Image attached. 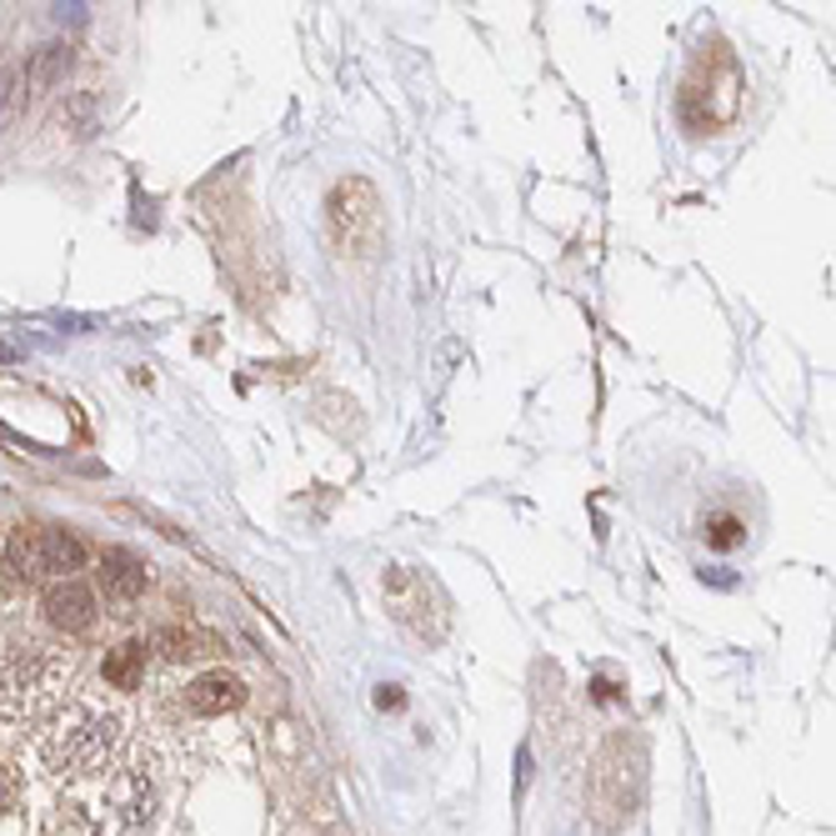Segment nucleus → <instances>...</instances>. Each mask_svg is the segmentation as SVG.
Segmentation results:
<instances>
[{
	"mask_svg": "<svg viewBox=\"0 0 836 836\" xmlns=\"http://www.w3.org/2000/svg\"><path fill=\"white\" fill-rule=\"evenodd\" d=\"M116 736H121L116 716L96 711V706H66L51 721L41 746L56 772H96V766L116 752Z\"/></svg>",
	"mask_w": 836,
	"mask_h": 836,
	"instance_id": "1",
	"label": "nucleus"
},
{
	"mask_svg": "<svg viewBox=\"0 0 836 836\" xmlns=\"http://www.w3.org/2000/svg\"><path fill=\"white\" fill-rule=\"evenodd\" d=\"M156 646H166V656H171V661H186V656H206L201 651V636H191V631H161L156 636Z\"/></svg>",
	"mask_w": 836,
	"mask_h": 836,
	"instance_id": "12",
	"label": "nucleus"
},
{
	"mask_svg": "<svg viewBox=\"0 0 836 836\" xmlns=\"http://www.w3.org/2000/svg\"><path fill=\"white\" fill-rule=\"evenodd\" d=\"M111 802H116V812H126V822H136V826L151 822V812H156V792H151V782H146L141 772L116 776Z\"/></svg>",
	"mask_w": 836,
	"mask_h": 836,
	"instance_id": "9",
	"label": "nucleus"
},
{
	"mask_svg": "<svg viewBox=\"0 0 836 836\" xmlns=\"http://www.w3.org/2000/svg\"><path fill=\"white\" fill-rule=\"evenodd\" d=\"M381 596H386V611H391L401 626H411L416 636H441L446 631V601H441L431 576L411 571V566H391L386 581H381Z\"/></svg>",
	"mask_w": 836,
	"mask_h": 836,
	"instance_id": "4",
	"label": "nucleus"
},
{
	"mask_svg": "<svg viewBox=\"0 0 836 836\" xmlns=\"http://www.w3.org/2000/svg\"><path fill=\"white\" fill-rule=\"evenodd\" d=\"M101 586L116 601H136L146 591V561L136 551H126V546H111L101 556Z\"/></svg>",
	"mask_w": 836,
	"mask_h": 836,
	"instance_id": "8",
	"label": "nucleus"
},
{
	"mask_svg": "<svg viewBox=\"0 0 836 836\" xmlns=\"http://www.w3.org/2000/svg\"><path fill=\"white\" fill-rule=\"evenodd\" d=\"M141 666H146V646L141 641H126L106 656V681L121 686V691H136L141 686Z\"/></svg>",
	"mask_w": 836,
	"mask_h": 836,
	"instance_id": "10",
	"label": "nucleus"
},
{
	"mask_svg": "<svg viewBox=\"0 0 836 836\" xmlns=\"http://www.w3.org/2000/svg\"><path fill=\"white\" fill-rule=\"evenodd\" d=\"M66 66H71V51H66V46H51V51L41 56V61H36V71H31V81L36 86H51L56 76L66 71Z\"/></svg>",
	"mask_w": 836,
	"mask_h": 836,
	"instance_id": "13",
	"label": "nucleus"
},
{
	"mask_svg": "<svg viewBox=\"0 0 836 836\" xmlns=\"http://www.w3.org/2000/svg\"><path fill=\"white\" fill-rule=\"evenodd\" d=\"M6 101H11V76H0V111H6Z\"/></svg>",
	"mask_w": 836,
	"mask_h": 836,
	"instance_id": "15",
	"label": "nucleus"
},
{
	"mask_svg": "<svg viewBox=\"0 0 836 836\" xmlns=\"http://www.w3.org/2000/svg\"><path fill=\"white\" fill-rule=\"evenodd\" d=\"M241 701H246V681L231 671H206L186 686V706H191L196 716H226Z\"/></svg>",
	"mask_w": 836,
	"mask_h": 836,
	"instance_id": "7",
	"label": "nucleus"
},
{
	"mask_svg": "<svg viewBox=\"0 0 836 836\" xmlns=\"http://www.w3.org/2000/svg\"><path fill=\"white\" fill-rule=\"evenodd\" d=\"M46 616H51V626H61V631H91V621H96L91 586L76 581V576L56 581L51 591H46Z\"/></svg>",
	"mask_w": 836,
	"mask_h": 836,
	"instance_id": "6",
	"label": "nucleus"
},
{
	"mask_svg": "<svg viewBox=\"0 0 836 836\" xmlns=\"http://www.w3.org/2000/svg\"><path fill=\"white\" fill-rule=\"evenodd\" d=\"M326 221H331V236H336V246H341V256L381 251V196H376V186L361 181V176H346V181L331 186Z\"/></svg>",
	"mask_w": 836,
	"mask_h": 836,
	"instance_id": "2",
	"label": "nucleus"
},
{
	"mask_svg": "<svg viewBox=\"0 0 836 836\" xmlns=\"http://www.w3.org/2000/svg\"><path fill=\"white\" fill-rule=\"evenodd\" d=\"M746 541V526L736 521V516H711L706 521V546H716V551H732V546Z\"/></svg>",
	"mask_w": 836,
	"mask_h": 836,
	"instance_id": "11",
	"label": "nucleus"
},
{
	"mask_svg": "<svg viewBox=\"0 0 836 836\" xmlns=\"http://www.w3.org/2000/svg\"><path fill=\"white\" fill-rule=\"evenodd\" d=\"M11 806H16V776L0 766V812H11Z\"/></svg>",
	"mask_w": 836,
	"mask_h": 836,
	"instance_id": "14",
	"label": "nucleus"
},
{
	"mask_svg": "<svg viewBox=\"0 0 836 836\" xmlns=\"http://www.w3.org/2000/svg\"><path fill=\"white\" fill-rule=\"evenodd\" d=\"M86 561V546L71 531H56V526H21L6 546V566L16 576H66Z\"/></svg>",
	"mask_w": 836,
	"mask_h": 836,
	"instance_id": "3",
	"label": "nucleus"
},
{
	"mask_svg": "<svg viewBox=\"0 0 836 836\" xmlns=\"http://www.w3.org/2000/svg\"><path fill=\"white\" fill-rule=\"evenodd\" d=\"M71 681V666L61 656H51L46 646H26V656H16L11 676H6V691L16 696V706L26 711H41L46 701L61 696V686Z\"/></svg>",
	"mask_w": 836,
	"mask_h": 836,
	"instance_id": "5",
	"label": "nucleus"
}]
</instances>
